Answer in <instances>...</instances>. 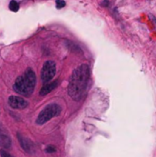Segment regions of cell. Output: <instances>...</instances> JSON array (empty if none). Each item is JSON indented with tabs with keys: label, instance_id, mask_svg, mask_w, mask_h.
Returning a JSON list of instances; mask_svg holds the SVG:
<instances>
[{
	"label": "cell",
	"instance_id": "cell-8",
	"mask_svg": "<svg viewBox=\"0 0 156 157\" xmlns=\"http://www.w3.org/2000/svg\"><path fill=\"white\" fill-rule=\"evenodd\" d=\"M58 80H55L53 82H49V83H46L43 84V87H41V91H40V95L41 96H46L49 93H51L52 90H54L57 87H58Z\"/></svg>",
	"mask_w": 156,
	"mask_h": 157
},
{
	"label": "cell",
	"instance_id": "cell-4",
	"mask_svg": "<svg viewBox=\"0 0 156 157\" xmlns=\"http://www.w3.org/2000/svg\"><path fill=\"white\" fill-rule=\"evenodd\" d=\"M56 74V64L52 60H49L44 63L42 69H41V81L43 84L49 83L52 80V78L55 76Z\"/></svg>",
	"mask_w": 156,
	"mask_h": 157
},
{
	"label": "cell",
	"instance_id": "cell-5",
	"mask_svg": "<svg viewBox=\"0 0 156 157\" xmlns=\"http://www.w3.org/2000/svg\"><path fill=\"white\" fill-rule=\"evenodd\" d=\"M18 139L19 141V144L21 148L25 151L28 153H35V144L27 137H25L24 135H21L19 133H18Z\"/></svg>",
	"mask_w": 156,
	"mask_h": 157
},
{
	"label": "cell",
	"instance_id": "cell-12",
	"mask_svg": "<svg viewBox=\"0 0 156 157\" xmlns=\"http://www.w3.org/2000/svg\"><path fill=\"white\" fill-rule=\"evenodd\" d=\"M0 155H1V157H13L11 154H9L7 152H6L5 150L0 151Z\"/></svg>",
	"mask_w": 156,
	"mask_h": 157
},
{
	"label": "cell",
	"instance_id": "cell-1",
	"mask_svg": "<svg viewBox=\"0 0 156 157\" xmlns=\"http://www.w3.org/2000/svg\"><path fill=\"white\" fill-rule=\"evenodd\" d=\"M90 76V70L87 64H81L75 68L71 76L68 94L75 101H79L85 94Z\"/></svg>",
	"mask_w": 156,
	"mask_h": 157
},
{
	"label": "cell",
	"instance_id": "cell-2",
	"mask_svg": "<svg viewBox=\"0 0 156 157\" xmlns=\"http://www.w3.org/2000/svg\"><path fill=\"white\" fill-rule=\"evenodd\" d=\"M35 86L36 75L31 68H28L25 73L16 79L13 84V89L21 96H29L33 93Z\"/></svg>",
	"mask_w": 156,
	"mask_h": 157
},
{
	"label": "cell",
	"instance_id": "cell-14",
	"mask_svg": "<svg viewBox=\"0 0 156 157\" xmlns=\"http://www.w3.org/2000/svg\"><path fill=\"white\" fill-rule=\"evenodd\" d=\"M152 19H153V20H154V23L156 24V19H155V18H153V17H152Z\"/></svg>",
	"mask_w": 156,
	"mask_h": 157
},
{
	"label": "cell",
	"instance_id": "cell-9",
	"mask_svg": "<svg viewBox=\"0 0 156 157\" xmlns=\"http://www.w3.org/2000/svg\"><path fill=\"white\" fill-rule=\"evenodd\" d=\"M9 8H10L11 11L17 12L19 9V5H18V3L16 1V0H12V1L9 3Z\"/></svg>",
	"mask_w": 156,
	"mask_h": 157
},
{
	"label": "cell",
	"instance_id": "cell-10",
	"mask_svg": "<svg viewBox=\"0 0 156 157\" xmlns=\"http://www.w3.org/2000/svg\"><path fill=\"white\" fill-rule=\"evenodd\" d=\"M65 5H66V3H65V1H64V0H56V7L58 9L64 7Z\"/></svg>",
	"mask_w": 156,
	"mask_h": 157
},
{
	"label": "cell",
	"instance_id": "cell-6",
	"mask_svg": "<svg viewBox=\"0 0 156 157\" xmlns=\"http://www.w3.org/2000/svg\"><path fill=\"white\" fill-rule=\"evenodd\" d=\"M28 101L24 99L23 98L17 96H10L8 98V105L12 108H17V110H23V108L27 107Z\"/></svg>",
	"mask_w": 156,
	"mask_h": 157
},
{
	"label": "cell",
	"instance_id": "cell-13",
	"mask_svg": "<svg viewBox=\"0 0 156 157\" xmlns=\"http://www.w3.org/2000/svg\"><path fill=\"white\" fill-rule=\"evenodd\" d=\"M101 5H102V6H104V7H109V2L107 1V0H105V1H103V2L101 3Z\"/></svg>",
	"mask_w": 156,
	"mask_h": 157
},
{
	"label": "cell",
	"instance_id": "cell-11",
	"mask_svg": "<svg viewBox=\"0 0 156 157\" xmlns=\"http://www.w3.org/2000/svg\"><path fill=\"white\" fill-rule=\"evenodd\" d=\"M45 151H46L47 153H55V152H56V147L53 146V145H49V146L46 147Z\"/></svg>",
	"mask_w": 156,
	"mask_h": 157
},
{
	"label": "cell",
	"instance_id": "cell-3",
	"mask_svg": "<svg viewBox=\"0 0 156 157\" xmlns=\"http://www.w3.org/2000/svg\"><path fill=\"white\" fill-rule=\"evenodd\" d=\"M61 112H62V107L58 104H56V103L49 104L41 111V113L39 114V116L37 118V120H36V122H37V124H39V125H42V124L48 122L52 118L58 117L60 114H61Z\"/></svg>",
	"mask_w": 156,
	"mask_h": 157
},
{
	"label": "cell",
	"instance_id": "cell-7",
	"mask_svg": "<svg viewBox=\"0 0 156 157\" xmlns=\"http://www.w3.org/2000/svg\"><path fill=\"white\" fill-rule=\"evenodd\" d=\"M0 146L4 149H8L11 147V139L7 131L0 125Z\"/></svg>",
	"mask_w": 156,
	"mask_h": 157
}]
</instances>
